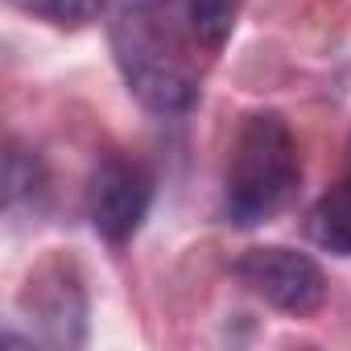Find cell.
Wrapping results in <instances>:
<instances>
[{
  "mask_svg": "<svg viewBox=\"0 0 351 351\" xmlns=\"http://www.w3.org/2000/svg\"><path fill=\"white\" fill-rule=\"evenodd\" d=\"M108 42L128 91L157 116H182L199 99L191 21L178 0H104Z\"/></svg>",
  "mask_w": 351,
  "mask_h": 351,
  "instance_id": "6da1fadb",
  "label": "cell"
},
{
  "mask_svg": "<svg viewBox=\"0 0 351 351\" xmlns=\"http://www.w3.org/2000/svg\"><path fill=\"white\" fill-rule=\"evenodd\" d=\"M302 182V161L289 124L277 112H256L240 124L223 169V219L256 228L273 219Z\"/></svg>",
  "mask_w": 351,
  "mask_h": 351,
  "instance_id": "7a4b0ae2",
  "label": "cell"
},
{
  "mask_svg": "<svg viewBox=\"0 0 351 351\" xmlns=\"http://www.w3.org/2000/svg\"><path fill=\"white\" fill-rule=\"evenodd\" d=\"M236 277L256 298H265L269 306H277L285 314H314L326 302L322 269L306 252H298V248H281V244L248 248L236 261Z\"/></svg>",
  "mask_w": 351,
  "mask_h": 351,
  "instance_id": "3957f363",
  "label": "cell"
},
{
  "mask_svg": "<svg viewBox=\"0 0 351 351\" xmlns=\"http://www.w3.org/2000/svg\"><path fill=\"white\" fill-rule=\"evenodd\" d=\"M153 173L132 157H104L87 182V219L108 244H124L149 215Z\"/></svg>",
  "mask_w": 351,
  "mask_h": 351,
  "instance_id": "277c9868",
  "label": "cell"
},
{
  "mask_svg": "<svg viewBox=\"0 0 351 351\" xmlns=\"http://www.w3.org/2000/svg\"><path fill=\"white\" fill-rule=\"evenodd\" d=\"M306 232L318 248L335 252V256H351V178H343L339 186H330L306 219Z\"/></svg>",
  "mask_w": 351,
  "mask_h": 351,
  "instance_id": "5b68a950",
  "label": "cell"
},
{
  "mask_svg": "<svg viewBox=\"0 0 351 351\" xmlns=\"http://www.w3.org/2000/svg\"><path fill=\"white\" fill-rule=\"evenodd\" d=\"M182 9H186L195 42L207 50H223L240 17V0H182Z\"/></svg>",
  "mask_w": 351,
  "mask_h": 351,
  "instance_id": "8992f818",
  "label": "cell"
},
{
  "mask_svg": "<svg viewBox=\"0 0 351 351\" xmlns=\"http://www.w3.org/2000/svg\"><path fill=\"white\" fill-rule=\"evenodd\" d=\"M9 5L58 29H83L104 13V0H9Z\"/></svg>",
  "mask_w": 351,
  "mask_h": 351,
  "instance_id": "52a82bcc",
  "label": "cell"
},
{
  "mask_svg": "<svg viewBox=\"0 0 351 351\" xmlns=\"http://www.w3.org/2000/svg\"><path fill=\"white\" fill-rule=\"evenodd\" d=\"M25 191H38V161L25 157L21 149H9V161H5V199H9V207Z\"/></svg>",
  "mask_w": 351,
  "mask_h": 351,
  "instance_id": "ba28073f",
  "label": "cell"
}]
</instances>
